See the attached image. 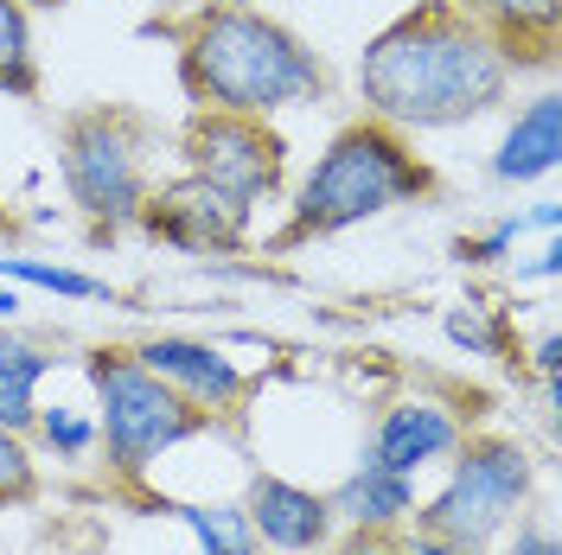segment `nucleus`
<instances>
[{"instance_id":"f257e3e1","label":"nucleus","mask_w":562,"mask_h":555,"mask_svg":"<svg viewBox=\"0 0 562 555\" xmlns=\"http://www.w3.org/2000/svg\"><path fill=\"white\" fill-rule=\"evenodd\" d=\"M512 45L454 0L390 20L358 58V97L390 128H467L512 97Z\"/></svg>"},{"instance_id":"f03ea898","label":"nucleus","mask_w":562,"mask_h":555,"mask_svg":"<svg viewBox=\"0 0 562 555\" xmlns=\"http://www.w3.org/2000/svg\"><path fill=\"white\" fill-rule=\"evenodd\" d=\"M179 77L192 103L224 115H276L326 90V65L314 58V45L256 7H205L186 26Z\"/></svg>"},{"instance_id":"7ed1b4c3","label":"nucleus","mask_w":562,"mask_h":555,"mask_svg":"<svg viewBox=\"0 0 562 555\" xmlns=\"http://www.w3.org/2000/svg\"><path fill=\"white\" fill-rule=\"evenodd\" d=\"M435 192L428 160L409 154V140L390 122H351L326 140V154L314 160V173L294 192V224L281 243H307V237H339L358 230L371 217H384L396 205H416Z\"/></svg>"},{"instance_id":"20e7f679","label":"nucleus","mask_w":562,"mask_h":555,"mask_svg":"<svg viewBox=\"0 0 562 555\" xmlns=\"http://www.w3.org/2000/svg\"><path fill=\"white\" fill-rule=\"evenodd\" d=\"M90 389H97V441L109 448V466L122 479H140L160 453H173L211 421L205 409H192L179 389L154 377L135 351H97Z\"/></svg>"},{"instance_id":"39448f33","label":"nucleus","mask_w":562,"mask_h":555,"mask_svg":"<svg viewBox=\"0 0 562 555\" xmlns=\"http://www.w3.org/2000/svg\"><path fill=\"white\" fill-rule=\"evenodd\" d=\"M530 486H537V460L512 434H480V441H460L448 486L435 491L428 505H416L409 518L428 536H454V543L486 550L492 536H505L512 523L525 518Z\"/></svg>"},{"instance_id":"423d86ee","label":"nucleus","mask_w":562,"mask_h":555,"mask_svg":"<svg viewBox=\"0 0 562 555\" xmlns=\"http://www.w3.org/2000/svg\"><path fill=\"white\" fill-rule=\"evenodd\" d=\"M70 205L83 211L97 230L135 224L147 205V167H140V128L122 109H77L58 140Z\"/></svg>"},{"instance_id":"0eeeda50","label":"nucleus","mask_w":562,"mask_h":555,"mask_svg":"<svg viewBox=\"0 0 562 555\" xmlns=\"http://www.w3.org/2000/svg\"><path fill=\"white\" fill-rule=\"evenodd\" d=\"M186 167L224 192H237L249 205L276 199L281 173H288V147L281 135L262 122V115H224V109H205L192 128H186Z\"/></svg>"},{"instance_id":"6e6552de","label":"nucleus","mask_w":562,"mask_h":555,"mask_svg":"<svg viewBox=\"0 0 562 555\" xmlns=\"http://www.w3.org/2000/svg\"><path fill=\"white\" fill-rule=\"evenodd\" d=\"M135 224H147V237H160V243L173 249H192V256H217V249H237L249 237V199L237 192H224V185H211V179L186 173L173 185H160V192H147V205H140Z\"/></svg>"},{"instance_id":"1a4fd4ad","label":"nucleus","mask_w":562,"mask_h":555,"mask_svg":"<svg viewBox=\"0 0 562 555\" xmlns=\"http://www.w3.org/2000/svg\"><path fill=\"white\" fill-rule=\"evenodd\" d=\"M244 518L256 530V543H269L281 555H314L333 543V505L326 491H307L281 473H256L249 479V498H244Z\"/></svg>"},{"instance_id":"9d476101","label":"nucleus","mask_w":562,"mask_h":555,"mask_svg":"<svg viewBox=\"0 0 562 555\" xmlns=\"http://www.w3.org/2000/svg\"><path fill=\"white\" fill-rule=\"evenodd\" d=\"M135 358L167 383V389H179L192 409H205V416L231 409V403L244 396V364L224 358L217 346H205V339H173V332H167V339H147Z\"/></svg>"},{"instance_id":"9b49d317","label":"nucleus","mask_w":562,"mask_h":555,"mask_svg":"<svg viewBox=\"0 0 562 555\" xmlns=\"http://www.w3.org/2000/svg\"><path fill=\"white\" fill-rule=\"evenodd\" d=\"M467 441V428H460L441 403H428V396H409V403H390L384 421H378V434H371V448L364 460H378L390 473H403V479H416L422 466H435V460H448V453Z\"/></svg>"},{"instance_id":"f8f14e48","label":"nucleus","mask_w":562,"mask_h":555,"mask_svg":"<svg viewBox=\"0 0 562 555\" xmlns=\"http://www.w3.org/2000/svg\"><path fill=\"white\" fill-rule=\"evenodd\" d=\"M326 505L351 530H396V523H409V511H416V479L390 473L378 460H358L346 479L326 491Z\"/></svg>"},{"instance_id":"ddd939ff","label":"nucleus","mask_w":562,"mask_h":555,"mask_svg":"<svg viewBox=\"0 0 562 555\" xmlns=\"http://www.w3.org/2000/svg\"><path fill=\"white\" fill-rule=\"evenodd\" d=\"M557 154H562V109H557V97L543 90V97H530V103L518 109V122L505 128L498 154H492V179L530 185V179L557 173Z\"/></svg>"},{"instance_id":"4468645a","label":"nucleus","mask_w":562,"mask_h":555,"mask_svg":"<svg viewBox=\"0 0 562 555\" xmlns=\"http://www.w3.org/2000/svg\"><path fill=\"white\" fill-rule=\"evenodd\" d=\"M52 364H58V358L45 346L0 332V428L26 434L38 421V383L52 377Z\"/></svg>"},{"instance_id":"2eb2a0df","label":"nucleus","mask_w":562,"mask_h":555,"mask_svg":"<svg viewBox=\"0 0 562 555\" xmlns=\"http://www.w3.org/2000/svg\"><path fill=\"white\" fill-rule=\"evenodd\" d=\"M160 511H173L205 555H256V530H249L244 505H192V498H160Z\"/></svg>"},{"instance_id":"dca6fc26","label":"nucleus","mask_w":562,"mask_h":555,"mask_svg":"<svg viewBox=\"0 0 562 555\" xmlns=\"http://www.w3.org/2000/svg\"><path fill=\"white\" fill-rule=\"evenodd\" d=\"M480 26H486L498 45H525L530 33L550 45V33H557V13L562 0H460Z\"/></svg>"},{"instance_id":"f3484780","label":"nucleus","mask_w":562,"mask_h":555,"mask_svg":"<svg viewBox=\"0 0 562 555\" xmlns=\"http://www.w3.org/2000/svg\"><path fill=\"white\" fill-rule=\"evenodd\" d=\"M0 97H38V58H33V26L20 0H0Z\"/></svg>"},{"instance_id":"a211bd4d","label":"nucleus","mask_w":562,"mask_h":555,"mask_svg":"<svg viewBox=\"0 0 562 555\" xmlns=\"http://www.w3.org/2000/svg\"><path fill=\"white\" fill-rule=\"evenodd\" d=\"M0 281L7 287H45V294H65V301H109V281L83 275V269L38 262V256H0Z\"/></svg>"},{"instance_id":"6ab92c4d","label":"nucleus","mask_w":562,"mask_h":555,"mask_svg":"<svg viewBox=\"0 0 562 555\" xmlns=\"http://www.w3.org/2000/svg\"><path fill=\"white\" fill-rule=\"evenodd\" d=\"M448 339L467 358H505V319L486 301H460V307H448Z\"/></svg>"},{"instance_id":"aec40b11","label":"nucleus","mask_w":562,"mask_h":555,"mask_svg":"<svg viewBox=\"0 0 562 555\" xmlns=\"http://www.w3.org/2000/svg\"><path fill=\"white\" fill-rule=\"evenodd\" d=\"M33 491H38L33 453H26V441H20L13 428H0V511H7V505H26Z\"/></svg>"},{"instance_id":"412c9836","label":"nucleus","mask_w":562,"mask_h":555,"mask_svg":"<svg viewBox=\"0 0 562 555\" xmlns=\"http://www.w3.org/2000/svg\"><path fill=\"white\" fill-rule=\"evenodd\" d=\"M38 434L65 453V460H83V453L97 448V421H83L77 409H45L38 416Z\"/></svg>"},{"instance_id":"4be33fe9","label":"nucleus","mask_w":562,"mask_h":555,"mask_svg":"<svg viewBox=\"0 0 562 555\" xmlns=\"http://www.w3.org/2000/svg\"><path fill=\"white\" fill-rule=\"evenodd\" d=\"M518 237H525V217H505V224L486 230V237H460V262H498Z\"/></svg>"},{"instance_id":"5701e85b","label":"nucleus","mask_w":562,"mask_h":555,"mask_svg":"<svg viewBox=\"0 0 562 555\" xmlns=\"http://www.w3.org/2000/svg\"><path fill=\"white\" fill-rule=\"evenodd\" d=\"M326 555H403L390 530H351L346 543H326Z\"/></svg>"},{"instance_id":"b1692460","label":"nucleus","mask_w":562,"mask_h":555,"mask_svg":"<svg viewBox=\"0 0 562 555\" xmlns=\"http://www.w3.org/2000/svg\"><path fill=\"white\" fill-rule=\"evenodd\" d=\"M512 555H562V550H557V530H550L543 518L518 523V536H512Z\"/></svg>"},{"instance_id":"393cba45","label":"nucleus","mask_w":562,"mask_h":555,"mask_svg":"<svg viewBox=\"0 0 562 555\" xmlns=\"http://www.w3.org/2000/svg\"><path fill=\"white\" fill-rule=\"evenodd\" d=\"M403 555H486V550H473V543H454V536H428V530H416V536L403 543Z\"/></svg>"},{"instance_id":"a878e982","label":"nucleus","mask_w":562,"mask_h":555,"mask_svg":"<svg viewBox=\"0 0 562 555\" xmlns=\"http://www.w3.org/2000/svg\"><path fill=\"white\" fill-rule=\"evenodd\" d=\"M557 364H562V346H557V332L537 346V371H543V383H557Z\"/></svg>"},{"instance_id":"bb28decb","label":"nucleus","mask_w":562,"mask_h":555,"mask_svg":"<svg viewBox=\"0 0 562 555\" xmlns=\"http://www.w3.org/2000/svg\"><path fill=\"white\" fill-rule=\"evenodd\" d=\"M13 313H20V287H7V281H0V319H13Z\"/></svg>"},{"instance_id":"cd10ccee","label":"nucleus","mask_w":562,"mask_h":555,"mask_svg":"<svg viewBox=\"0 0 562 555\" xmlns=\"http://www.w3.org/2000/svg\"><path fill=\"white\" fill-rule=\"evenodd\" d=\"M20 7H65V0H20Z\"/></svg>"}]
</instances>
